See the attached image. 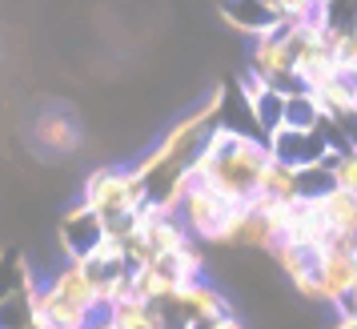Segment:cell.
<instances>
[{
    "instance_id": "1",
    "label": "cell",
    "mask_w": 357,
    "mask_h": 329,
    "mask_svg": "<svg viewBox=\"0 0 357 329\" xmlns=\"http://www.w3.org/2000/svg\"><path fill=\"white\" fill-rule=\"evenodd\" d=\"M269 161H273V153H269L265 137H249V132L229 129V125H213L201 153L189 164V177L201 185H213L233 205H245V201L257 197Z\"/></svg>"
},
{
    "instance_id": "4",
    "label": "cell",
    "mask_w": 357,
    "mask_h": 329,
    "mask_svg": "<svg viewBox=\"0 0 357 329\" xmlns=\"http://www.w3.org/2000/svg\"><path fill=\"white\" fill-rule=\"evenodd\" d=\"M233 201H225L213 185H201L193 181L189 185V193L181 201V221H185V229L193 233V241H205V245H217V237L221 229L229 225V217H233Z\"/></svg>"
},
{
    "instance_id": "10",
    "label": "cell",
    "mask_w": 357,
    "mask_h": 329,
    "mask_svg": "<svg viewBox=\"0 0 357 329\" xmlns=\"http://www.w3.org/2000/svg\"><path fill=\"white\" fill-rule=\"evenodd\" d=\"M221 17H225L229 29H237V33H245V36L269 33L277 20H281L265 0H221Z\"/></svg>"
},
{
    "instance_id": "14",
    "label": "cell",
    "mask_w": 357,
    "mask_h": 329,
    "mask_svg": "<svg viewBox=\"0 0 357 329\" xmlns=\"http://www.w3.org/2000/svg\"><path fill=\"white\" fill-rule=\"evenodd\" d=\"M321 121H325V109L317 93H309V89L285 93V125L289 129H321Z\"/></svg>"
},
{
    "instance_id": "2",
    "label": "cell",
    "mask_w": 357,
    "mask_h": 329,
    "mask_svg": "<svg viewBox=\"0 0 357 329\" xmlns=\"http://www.w3.org/2000/svg\"><path fill=\"white\" fill-rule=\"evenodd\" d=\"M81 201L89 209H97L109 225L116 221H129L145 201H153L149 193V181L137 173V169H116V164H100L84 177Z\"/></svg>"
},
{
    "instance_id": "18",
    "label": "cell",
    "mask_w": 357,
    "mask_h": 329,
    "mask_svg": "<svg viewBox=\"0 0 357 329\" xmlns=\"http://www.w3.org/2000/svg\"><path fill=\"white\" fill-rule=\"evenodd\" d=\"M269 89H273V84L265 81V77H257L253 68H245L241 77H237V93H241V100L249 105V109H253V105H257V100L269 93Z\"/></svg>"
},
{
    "instance_id": "3",
    "label": "cell",
    "mask_w": 357,
    "mask_h": 329,
    "mask_svg": "<svg viewBox=\"0 0 357 329\" xmlns=\"http://www.w3.org/2000/svg\"><path fill=\"white\" fill-rule=\"evenodd\" d=\"M313 301L337 309V317H354V309H357V245H333L317 257V293H313Z\"/></svg>"
},
{
    "instance_id": "11",
    "label": "cell",
    "mask_w": 357,
    "mask_h": 329,
    "mask_svg": "<svg viewBox=\"0 0 357 329\" xmlns=\"http://www.w3.org/2000/svg\"><path fill=\"white\" fill-rule=\"evenodd\" d=\"M33 141L45 153H73V148L81 145V132H77V121L65 113H40L33 125Z\"/></svg>"
},
{
    "instance_id": "6",
    "label": "cell",
    "mask_w": 357,
    "mask_h": 329,
    "mask_svg": "<svg viewBox=\"0 0 357 329\" xmlns=\"http://www.w3.org/2000/svg\"><path fill=\"white\" fill-rule=\"evenodd\" d=\"M269 141V153H273L277 161L293 164V169H309V164H321L333 145H329V137L321 129H289V125H281L277 132L265 137Z\"/></svg>"
},
{
    "instance_id": "17",
    "label": "cell",
    "mask_w": 357,
    "mask_h": 329,
    "mask_svg": "<svg viewBox=\"0 0 357 329\" xmlns=\"http://www.w3.org/2000/svg\"><path fill=\"white\" fill-rule=\"evenodd\" d=\"M333 181H337V189H349V193H357V145H349V148H341V153H337Z\"/></svg>"
},
{
    "instance_id": "5",
    "label": "cell",
    "mask_w": 357,
    "mask_h": 329,
    "mask_svg": "<svg viewBox=\"0 0 357 329\" xmlns=\"http://www.w3.org/2000/svg\"><path fill=\"white\" fill-rule=\"evenodd\" d=\"M165 309H169V317H173L177 326H185V329H201V326H209V321H217V317L233 313L229 301H225V293L213 289L205 277L193 281V285H181V293L173 297Z\"/></svg>"
},
{
    "instance_id": "7",
    "label": "cell",
    "mask_w": 357,
    "mask_h": 329,
    "mask_svg": "<svg viewBox=\"0 0 357 329\" xmlns=\"http://www.w3.org/2000/svg\"><path fill=\"white\" fill-rule=\"evenodd\" d=\"M105 233H109V221L97 213V209H89V205H77V209H68L61 217V253H65V261H81V257H93L97 245L105 241Z\"/></svg>"
},
{
    "instance_id": "15",
    "label": "cell",
    "mask_w": 357,
    "mask_h": 329,
    "mask_svg": "<svg viewBox=\"0 0 357 329\" xmlns=\"http://www.w3.org/2000/svg\"><path fill=\"white\" fill-rule=\"evenodd\" d=\"M153 265H161L177 285H193V281L205 277V257H201V249L197 245L181 249V253H169V257H157Z\"/></svg>"
},
{
    "instance_id": "20",
    "label": "cell",
    "mask_w": 357,
    "mask_h": 329,
    "mask_svg": "<svg viewBox=\"0 0 357 329\" xmlns=\"http://www.w3.org/2000/svg\"><path fill=\"white\" fill-rule=\"evenodd\" d=\"M4 261H8V257H4V253H0V269H4Z\"/></svg>"
},
{
    "instance_id": "9",
    "label": "cell",
    "mask_w": 357,
    "mask_h": 329,
    "mask_svg": "<svg viewBox=\"0 0 357 329\" xmlns=\"http://www.w3.org/2000/svg\"><path fill=\"white\" fill-rule=\"evenodd\" d=\"M277 265L285 269V277H289V285L297 289L301 297H309L313 301V293H317V257L321 253H313V249H301V245H289V241H281V245L273 249Z\"/></svg>"
},
{
    "instance_id": "8",
    "label": "cell",
    "mask_w": 357,
    "mask_h": 329,
    "mask_svg": "<svg viewBox=\"0 0 357 329\" xmlns=\"http://www.w3.org/2000/svg\"><path fill=\"white\" fill-rule=\"evenodd\" d=\"M285 241L301 249H313V253H325L333 245V229L321 217V205L317 201H297L289 217V229H285Z\"/></svg>"
},
{
    "instance_id": "12",
    "label": "cell",
    "mask_w": 357,
    "mask_h": 329,
    "mask_svg": "<svg viewBox=\"0 0 357 329\" xmlns=\"http://www.w3.org/2000/svg\"><path fill=\"white\" fill-rule=\"evenodd\" d=\"M321 217L329 221L333 237H354L357 241V193L349 189H329L325 197H317Z\"/></svg>"
},
{
    "instance_id": "13",
    "label": "cell",
    "mask_w": 357,
    "mask_h": 329,
    "mask_svg": "<svg viewBox=\"0 0 357 329\" xmlns=\"http://www.w3.org/2000/svg\"><path fill=\"white\" fill-rule=\"evenodd\" d=\"M257 197H273V201H301V169H293L285 161H269L265 177H261Z\"/></svg>"
},
{
    "instance_id": "19",
    "label": "cell",
    "mask_w": 357,
    "mask_h": 329,
    "mask_svg": "<svg viewBox=\"0 0 357 329\" xmlns=\"http://www.w3.org/2000/svg\"><path fill=\"white\" fill-rule=\"evenodd\" d=\"M201 329H245V321L237 313H225V317H217V321H209V326H201Z\"/></svg>"
},
{
    "instance_id": "16",
    "label": "cell",
    "mask_w": 357,
    "mask_h": 329,
    "mask_svg": "<svg viewBox=\"0 0 357 329\" xmlns=\"http://www.w3.org/2000/svg\"><path fill=\"white\" fill-rule=\"evenodd\" d=\"M253 125H257L265 137L285 125V89H269V93L253 105Z\"/></svg>"
}]
</instances>
